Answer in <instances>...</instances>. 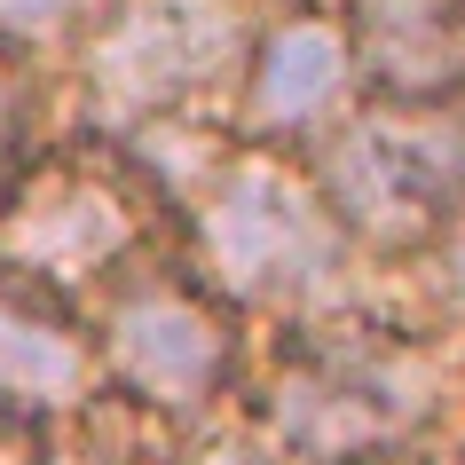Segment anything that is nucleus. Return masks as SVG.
Returning <instances> with one entry per match:
<instances>
[{"mask_svg": "<svg viewBox=\"0 0 465 465\" xmlns=\"http://www.w3.org/2000/svg\"><path fill=\"white\" fill-rule=\"evenodd\" d=\"M173 465H292V458H284L252 418L229 411V418H213V426H197V434L182 441V458H173Z\"/></svg>", "mask_w": 465, "mask_h": 465, "instance_id": "nucleus-9", "label": "nucleus"}, {"mask_svg": "<svg viewBox=\"0 0 465 465\" xmlns=\"http://www.w3.org/2000/svg\"><path fill=\"white\" fill-rule=\"evenodd\" d=\"M173 245V221L111 143L55 134L0 182V276L55 308H87Z\"/></svg>", "mask_w": 465, "mask_h": 465, "instance_id": "nucleus-4", "label": "nucleus"}, {"mask_svg": "<svg viewBox=\"0 0 465 465\" xmlns=\"http://www.w3.org/2000/svg\"><path fill=\"white\" fill-rule=\"evenodd\" d=\"M95 394H103V379H95L87 323L0 276V418L48 434V426L79 418Z\"/></svg>", "mask_w": 465, "mask_h": 465, "instance_id": "nucleus-7", "label": "nucleus"}, {"mask_svg": "<svg viewBox=\"0 0 465 465\" xmlns=\"http://www.w3.org/2000/svg\"><path fill=\"white\" fill-rule=\"evenodd\" d=\"M252 8H308V0H252Z\"/></svg>", "mask_w": 465, "mask_h": 465, "instance_id": "nucleus-12", "label": "nucleus"}, {"mask_svg": "<svg viewBox=\"0 0 465 465\" xmlns=\"http://www.w3.org/2000/svg\"><path fill=\"white\" fill-rule=\"evenodd\" d=\"M237 418L292 465H379L465 441V340L418 331L394 308L308 331H261Z\"/></svg>", "mask_w": 465, "mask_h": 465, "instance_id": "nucleus-2", "label": "nucleus"}, {"mask_svg": "<svg viewBox=\"0 0 465 465\" xmlns=\"http://www.w3.org/2000/svg\"><path fill=\"white\" fill-rule=\"evenodd\" d=\"M40 150V72L0 55V182Z\"/></svg>", "mask_w": 465, "mask_h": 465, "instance_id": "nucleus-8", "label": "nucleus"}, {"mask_svg": "<svg viewBox=\"0 0 465 465\" xmlns=\"http://www.w3.org/2000/svg\"><path fill=\"white\" fill-rule=\"evenodd\" d=\"M363 103V72H355V40L331 8H269L237 72V103H229V134L252 150H284L300 158L323 143L331 126Z\"/></svg>", "mask_w": 465, "mask_h": 465, "instance_id": "nucleus-6", "label": "nucleus"}, {"mask_svg": "<svg viewBox=\"0 0 465 465\" xmlns=\"http://www.w3.org/2000/svg\"><path fill=\"white\" fill-rule=\"evenodd\" d=\"M269 8L252 0H111L72 48V134L126 143L150 126H229L237 72Z\"/></svg>", "mask_w": 465, "mask_h": 465, "instance_id": "nucleus-3", "label": "nucleus"}, {"mask_svg": "<svg viewBox=\"0 0 465 465\" xmlns=\"http://www.w3.org/2000/svg\"><path fill=\"white\" fill-rule=\"evenodd\" d=\"M111 150L158 190L173 252L221 308L252 323V340L394 308L387 269L331 221L300 158L252 150L229 126H150Z\"/></svg>", "mask_w": 465, "mask_h": 465, "instance_id": "nucleus-1", "label": "nucleus"}, {"mask_svg": "<svg viewBox=\"0 0 465 465\" xmlns=\"http://www.w3.org/2000/svg\"><path fill=\"white\" fill-rule=\"evenodd\" d=\"M379 465H465V441H450V450H402V458H379Z\"/></svg>", "mask_w": 465, "mask_h": 465, "instance_id": "nucleus-11", "label": "nucleus"}, {"mask_svg": "<svg viewBox=\"0 0 465 465\" xmlns=\"http://www.w3.org/2000/svg\"><path fill=\"white\" fill-rule=\"evenodd\" d=\"M450 8H458V16H465V0H450Z\"/></svg>", "mask_w": 465, "mask_h": 465, "instance_id": "nucleus-13", "label": "nucleus"}, {"mask_svg": "<svg viewBox=\"0 0 465 465\" xmlns=\"http://www.w3.org/2000/svg\"><path fill=\"white\" fill-rule=\"evenodd\" d=\"M79 323H87V347H95L103 394H119L126 411L158 418L173 434L229 418L237 394H245L252 323L237 308H221L173 245L150 252L143 269H126L103 300H87Z\"/></svg>", "mask_w": 465, "mask_h": 465, "instance_id": "nucleus-5", "label": "nucleus"}, {"mask_svg": "<svg viewBox=\"0 0 465 465\" xmlns=\"http://www.w3.org/2000/svg\"><path fill=\"white\" fill-rule=\"evenodd\" d=\"M340 25H371V16H411V8H450V0H316Z\"/></svg>", "mask_w": 465, "mask_h": 465, "instance_id": "nucleus-10", "label": "nucleus"}]
</instances>
